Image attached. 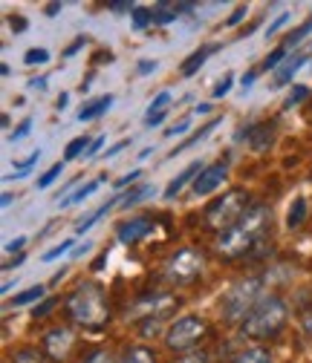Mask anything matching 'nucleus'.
<instances>
[{
    "label": "nucleus",
    "mask_w": 312,
    "mask_h": 363,
    "mask_svg": "<svg viewBox=\"0 0 312 363\" xmlns=\"http://www.w3.org/2000/svg\"><path fill=\"white\" fill-rule=\"evenodd\" d=\"M269 219H272L269 208H266V205H252L237 225H232V228H226L217 237V251L222 257H229V259L243 257L266 234V228H269Z\"/></svg>",
    "instance_id": "f257e3e1"
},
{
    "label": "nucleus",
    "mask_w": 312,
    "mask_h": 363,
    "mask_svg": "<svg viewBox=\"0 0 312 363\" xmlns=\"http://www.w3.org/2000/svg\"><path fill=\"white\" fill-rule=\"evenodd\" d=\"M286 303L281 297H263L252 314L240 323V335L249 340H266V337H275L284 326H286Z\"/></svg>",
    "instance_id": "f03ea898"
},
{
    "label": "nucleus",
    "mask_w": 312,
    "mask_h": 363,
    "mask_svg": "<svg viewBox=\"0 0 312 363\" xmlns=\"http://www.w3.org/2000/svg\"><path fill=\"white\" fill-rule=\"evenodd\" d=\"M67 314L84 329L99 332L107 323V303H104V291L96 283H84L78 286L70 300H67Z\"/></svg>",
    "instance_id": "7ed1b4c3"
},
{
    "label": "nucleus",
    "mask_w": 312,
    "mask_h": 363,
    "mask_svg": "<svg viewBox=\"0 0 312 363\" xmlns=\"http://www.w3.org/2000/svg\"><path fill=\"white\" fill-rule=\"evenodd\" d=\"M249 208H252V205H249V194L232 191V194H226L222 199H217V202L205 211V225H208V228H217V231L222 234L226 228H232V225H237Z\"/></svg>",
    "instance_id": "20e7f679"
},
{
    "label": "nucleus",
    "mask_w": 312,
    "mask_h": 363,
    "mask_svg": "<svg viewBox=\"0 0 312 363\" xmlns=\"http://www.w3.org/2000/svg\"><path fill=\"white\" fill-rule=\"evenodd\" d=\"M260 286H263L260 277H249V280H243L226 291V297H222V314H226V320H240V317L246 320L252 314V308L263 300Z\"/></svg>",
    "instance_id": "39448f33"
},
{
    "label": "nucleus",
    "mask_w": 312,
    "mask_h": 363,
    "mask_svg": "<svg viewBox=\"0 0 312 363\" xmlns=\"http://www.w3.org/2000/svg\"><path fill=\"white\" fill-rule=\"evenodd\" d=\"M203 254H197L194 248H180L165 265V277L176 286H185V283H194L200 274H203Z\"/></svg>",
    "instance_id": "423d86ee"
},
{
    "label": "nucleus",
    "mask_w": 312,
    "mask_h": 363,
    "mask_svg": "<svg viewBox=\"0 0 312 363\" xmlns=\"http://www.w3.org/2000/svg\"><path fill=\"white\" fill-rule=\"evenodd\" d=\"M205 335V323L200 317H180V320H173L168 335H165V346L171 352H185L191 346H197Z\"/></svg>",
    "instance_id": "0eeeda50"
},
{
    "label": "nucleus",
    "mask_w": 312,
    "mask_h": 363,
    "mask_svg": "<svg viewBox=\"0 0 312 363\" xmlns=\"http://www.w3.org/2000/svg\"><path fill=\"white\" fill-rule=\"evenodd\" d=\"M226 176H229V170H226V164H211V167H205L197 179H194V185H191V191H194V196H208V194H214L222 182H226Z\"/></svg>",
    "instance_id": "6e6552de"
},
{
    "label": "nucleus",
    "mask_w": 312,
    "mask_h": 363,
    "mask_svg": "<svg viewBox=\"0 0 312 363\" xmlns=\"http://www.w3.org/2000/svg\"><path fill=\"white\" fill-rule=\"evenodd\" d=\"M151 231H154V222H151L148 216H136V219L122 222L119 231H116V237H119L122 245H133V242H139L142 237H148Z\"/></svg>",
    "instance_id": "1a4fd4ad"
},
{
    "label": "nucleus",
    "mask_w": 312,
    "mask_h": 363,
    "mask_svg": "<svg viewBox=\"0 0 312 363\" xmlns=\"http://www.w3.org/2000/svg\"><path fill=\"white\" fill-rule=\"evenodd\" d=\"M240 139H246L254 153H263L275 145V124H252L246 133H240Z\"/></svg>",
    "instance_id": "9d476101"
},
{
    "label": "nucleus",
    "mask_w": 312,
    "mask_h": 363,
    "mask_svg": "<svg viewBox=\"0 0 312 363\" xmlns=\"http://www.w3.org/2000/svg\"><path fill=\"white\" fill-rule=\"evenodd\" d=\"M43 349H47V354L53 360L67 357L70 349H72V332L70 329H53V332H47V337H43Z\"/></svg>",
    "instance_id": "9b49d317"
},
{
    "label": "nucleus",
    "mask_w": 312,
    "mask_h": 363,
    "mask_svg": "<svg viewBox=\"0 0 312 363\" xmlns=\"http://www.w3.org/2000/svg\"><path fill=\"white\" fill-rule=\"evenodd\" d=\"M303 61H306V55H292V58H286L284 64H281V69H275V78H272V89H281V86H286L295 75H298V69L303 67Z\"/></svg>",
    "instance_id": "f8f14e48"
},
{
    "label": "nucleus",
    "mask_w": 312,
    "mask_h": 363,
    "mask_svg": "<svg viewBox=\"0 0 312 363\" xmlns=\"http://www.w3.org/2000/svg\"><path fill=\"white\" fill-rule=\"evenodd\" d=\"M203 170H205V167H203V162H191V164H188V167H185V170H183L180 176H176V179L171 182L168 188H165V199H176V194H180V191H183V188L188 185L191 179H197V176H200Z\"/></svg>",
    "instance_id": "ddd939ff"
},
{
    "label": "nucleus",
    "mask_w": 312,
    "mask_h": 363,
    "mask_svg": "<svg viewBox=\"0 0 312 363\" xmlns=\"http://www.w3.org/2000/svg\"><path fill=\"white\" fill-rule=\"evenodd\" d=\"M110 104H113V96H102V99L90 101L87 107H81L78 121H93V118H99L102 113H107V110H110Z\"/></svg>",
    "instance_id": "4468645a"
},
{
    "label": "nucleus",
    "mask_w": 312,
    "mask_h": 363,
    "mask_svg": "<svg viewBox=\"0 0 312 363\" xmlns=\"http://www.w3.org/2000/svg\"><path fill=\"white\" fill-rule=\"evenodd\" d=\"M116 205H122V199H119V196H113V199H110V202H104V205H102L99 211H93L90 216H87V219H81V222L75 225V231H78V234H84V231H90V228H93V225H96V222H99V219H102V216H104L107 211H113Z\"/></svg>",
    "instance_id": "2eb2a0df"
},
{
    "label": "nucleus",
    "mask_w": 312,
    "mask_h": 363,
    "mask_svg": "<svg viewBox=\"0 0 312 363\" xmlns=\"http://www.w3.org/2000/svg\"><path fill=\"white\" fill-rule=\"evenodd\" d=\"M303 219H306V199H303V196H298V199L289 205V211H286V228H289V231L301 228Z\"/></svg>",
    "instance_id": "dca6fc26"
},
{
    "label": "nucleus",
    "mask_w": 312,
    "mask_h": 363,
    "mask_svg": "<svg viewBox=\"0 0 312 363\" xmlns=\"http://www.w3.org/2000/svg\"><path fill=\"white\" fill-rule=\"evenodd\" d=\"M211 52H217V43H211V47H203V50H197L185 64H183V75H194L203 64H205V58L211 55Z\"/></svg>",
    "instance_id": "f3484780"
},
{
    "label": "nucleus",
    "mask_w": 312,
    "mask_h": 363,
    "mask_svg": "<svg viewBox=\"0 0 312 363\" xmlns=\"http://www.w3.org/2000/svg\"><path fill=\"white\" fill-rule=\"evenodd\" d=\"M119 363H156V354L145 346H130Z\"/></svg>",
    "instance_id": "a211bd4d"
},
{
    "label": "nucleus",
    "mask_w": 312,
    "mask_h": 363,
    "mask_svg": "<svg viewBox=\"0 0 312 363\" xmlns=\"http://www.w3.org/2000/svg\"><path fill=\"white\" fill-rule=\"evenodd\" d=\"M237 363H272V352L263 346H252L237 354Z\"/></svg>",
    "instance_id": "6ab92c4d"
},
{
    "label": "nucleus",
    "mask_w": 312,
    "mask_h": 363,
    "mask_svg": "<svg viewBox=\"0 0 312 363\" xmlns=\"http://www.w3.org/2000/svg\"><path fill=\"white\" fill-rule=\"evenodd\" d=\"M217 124H220V118H214V121L203 124V127H200L197 133H191V135H188V142H185V145H180V147H176V150H173L171 156H176V153H183V150H188L191 145H200V142L205 139V135H211V133H214V127H217Z\"/></svg>",
    "instance_id": "aec40b11"
},
{
    "label": "nucleus",
    "mask_w": 312,
    "mask_h": 363,
    "mask_svg": "<svg viewBox=\"0 0 312 363\" xmlns=\"http://www.w3.org/2000/svg\"><path fill=\"white\" fill-rule=\"evenodd\" d=\"M99 191V179H93V182H87V185L84 188H78V191H72V196L70 199H64L61 202V208H70V205H78V202H84L87 196H90V194H96Z\"/></svg>",
    "instance_id": "412c9836"
},
{
    "label": "nucleus",
    "mask_w": 312,
    "mask_h": 363,
    "mask_svg": "<svg viewBox=\"0 0 312 363\" xmlns=\"http://www.w3.org/2000/svg\"><path fill=\"white\" fill-rule=\"evenodd\" d=\"M87 147H90V142H87V135H78V139H72V142L67 145L64 159H67V162H70V159H78L81 153H87Z\"/></svg>",
    "instance_id": "4be33fe9"
},
{
    "label": "nucleus",
    "mask_w": 312,
    "mask_h": 363,
    "mask_svg": "<svg viewBox=\"0 0 312 363\" xmlns=\"http://www.w3.org/2000/svg\"><path fill=\"white\" fill-rule=\"evenodd\" d=\"M284 61H286V47H278V50L269 52V58L263 61V69H266V72H269V69H281Z\"/></svg>",
    "instance_id": "5701e85b"
},
{
    "label": "nucleus",
    "mask_w": 312,
    "mask_h": 363,
    "mask_svg": "<svg viewBox=\"0 0 312 363\" xmlns=\"http://www.w3.org/2000/svg\"><path fill=\"white\" fill-rule=\"evenodd\" d=\"M43 291H47V289H43V286H32L29 291L18 294V297L12 300V306H26V303H35V300H41V297H43Z\"/></svg>",
    "instance_id": "b1692460"
},
{
    "label": "nucleus",
    "mask_w": 312,
    "mask_h": 363,
    "mask_svg": "<svg viewBox=\"0 0 312 363\" xmlns=\"http://www.w3.org/2000/svg\"><path fill=\"white\" fill-rule=\"evenodd\" d=\"M309 32H312V18H309L306 23H301L295 32H289V38H286V43H284V47H286V50H289V47H295V43H301V40H303Z\"/></svg>",
    "instance_id": "393cba45"
},
{
    "label": "nucleus",
    "mask_w": 312,
    "mask_h": 363,
    "mask_svg": "<svg viewBox=\"0 0 312 363\" xmlns=\"http://www.w3.org/2000/svg\"><path fill=\"white\" fill-rule=\"evenodd\" d=\"M151 191H154L151 185H142V188H133L130 194H124V199H122V205H124V208H130V205H136V202H142V199H145V196H148Z\"/></svg>",
    "instance_id": "a878e982"
},
{
    "label": "nucleus",
    "mask_w": 312,
    "mask_h": 363,
    "mask_svg": "<svg viewBox=\"0 0 312 363\" xmlns=\"http://www.w3.org/2000/svg\"><path fill=\"white\" fill-rule=\"evenodd\" d=\"M38 159H41V150H35V153H32L29 159H23V162H15V173H12V176H15V179L26 176V173H29V170L38 164Z\"/></svg>",
    "instance_id": "bb28decb"
},
{
    "label": "nucleus",
    "mask_w": 312,
    "mask_h": 363,
    "mask_svg": "<svg viewBox=\"0 0 312 363\" xmlns=\"http://www.w3.org/2000/svg\"><path fill=\"white\" fill-rule=\"evenodd\" d=\"M50 61V52L47 50H26V55H23V64L26 67H35V64H47Z\"/></svg>",
    "instance_id": "cd10ccee"
},
{
    "label": "nucleus",
    "mask_w": 312,
    "mask_h": 363,
    "mask_svg": "<svg viewBox=\"0 0 312 363\" xmlns=\"http://www.w3.org/2000/svg\"><path fill=\"white\" fill-rule=\"evenodd\" d=\"M61 173H64V164H61V162H58V164H53L47 173H43V176L38 179V188H50V185H53V182H55Z\"/></svg>",
    "instance_id": "c85d7f7f"
},
{
    "label": "nucleus",
    "mask_w": 312,
    "mask_h": 363,
    "mask_svg": "<svg viewBox=\"0 0 312 363\" xmlns=\"http://www.w3.org/2000/svg\"><path fill=\"white\" fill-rule=\"evenodd\" d=\"M168 104H171V93L165 89V93H159L154 101H151V107H148V116H156V113H165L168 110Z\"/></svg>",
    "instance_id": "c756f323"
},
{
    "label": "nucleus",
    "mask_w": 312,
    "mask_h": 363,
    "mask_svg": "<svg viewBox=\"0 0 312 363\" xmlns=\"http://www.w3.org/2000/svg\"><path fill=\"white\" fill-rule=\"evenodd\" d=\"M72 248H75V240H64L61 245H55V248H50L47 254H43V259L53 262V259H58L61 254H67V251H72Z\"/></svg>",
    "instance_id": "7c9ffc66"
},
{
    "label": "nucleus",
    "mask_w": 312,
    "mask_h": 363,
    "mask_svg": "<svg viewBox=\"0 0 312 363\" xmlns=\"http://www.w3.org/2000/svg\"><path fill=\"white\" fill-rule=\"evenodd\" d=\"M148 23H154V9H136L133 12V26L136 29H145Z\"/></svg>",
    "instance_id": "2f4dec72"
},
{
    "label": "nucleus",
    "mask_w": 312,
    "mask_h": 363,
    "mask_svg": "<svg viewBox=\"0 0 312 363\" xmlns=\"http://www.w3.org/2000/svg\"><path fill=\"white\" fill-rule=\"evenodd\" d=\"M303 99H309V89H306V86H295V89H292V93H289V99H286V104H284V107L289 110V107L301 104Z\"/></svg>",
    "instance_id": "473e14b6"
},
{
    "label": "nucleus",
    "mask_w": 312,
    "mask_h": 363,
    "mask_svg": "<svg viewBox=\"0 0 312 363\" xmlns=\"http://www.w3.org/2000/svg\"><path fill=\"white\" fill-rule=\"evenodd\" d=\"M232 81H235V75H232V72H226V75H222V84H217V86H214V99H222V96H229V89H232Z\"/></svg>",
    "instance_id": "72a5a7b5"
},
{
    "label": "nucleus",
    "mask_w": 312,
    "mask_h": 363,
    "mask_svg": "<svg viewBox=\"0 0 312 363\" xmlns=\"http://www.w3.org/2000/svg\"><path fill=\"white\" fill-rule=\"evenodd\" d=\"M12 363H41V354L32 352V349H23V352H18V354L12 357Z\"/></svg>",
    "instance_id": "f704fd0d"
},
{
    "label": "nucleus",
    "mask_w": 312,
    "mask_h": 363,
    "mask_svg": "<svg viewBox=\"0 0 312 363\" xmlns=\"http://www.w3.org/2000/svg\"><path fill=\"white\" fill-rule=\"evenodd\" d=\"M29 130H32V118H23V121L18 124V130L9 135V142H21L23 135H29Z\"/></svg>",
    "instance_id": "c9c22d12"
},
{
    "label": "nucleus",
    "mask_w": 312,
    "mask_h": 363,
    "mask_svg": "<svg viewBox=\"0 0 312 363\" xmlns=\"http://www.w3.org/2000/svg\"><path fill=\"white\" fill-rule=\"evenodd\" d=\"M107 9H113V12H136V6H133L130 0H113V4H107Z\"/></svg>",
    "instance_id": "e433bc0d"
},
{
    "label": "nucleus",
    "mask_w": 312,
    "mask_h": 363,
    "mask_svg": "<svg viewBox=\"0 0 312 363\" xmlns=\"http://www.w3.org/2000/svg\"><path fill=\"white\" fill-rule=\"evenodd\" d=\"M246 12H249V6H237L232 15H229V21H226V26H237L243 18H246Z\"/></svg>",
    "instance_id": "4c0bfd02"
},
{
    "label": "nucleus",
    "mask_w": 312,
    "mask_h": 363,
    "mask_svg": "<svg viewBox=\"0 0 312 363\" xmlns=\"http://www.w3.org/2000/svg\"><path fill=\"white\" fill-rule=\"evenodd\" d=\"M142 176V170H130L127 176H122V179H116V188H124V185H130V182H136Z\"/></svg>",
    "instance_id": "58836bf2"
},
{
    "label": "nucleus",
    "mask_w": 312,
    "mask_h": 363,
    "mask_svg": "<svg viewBox=\"0 0 312 363\" xmlns=\"http://www.w3.org/2000/svg\"><path fill=\"white\" fill-rule=\"evenodd\" d=\"M188 124H191V121H188V118H183L176 127H168V130H165V135H183V133H188Z\"/></svg>",
    "instance_id": "ea45409f"
},
{
    "label": "nucleus",
    "mask_w": 312,
    "mask_h": 363,
    "mask_svg": "<svg viewBox=\"0 0 312 363\" xmlns=\"http://www.w3.org/2000/svg\"><path fill=\"white\" fill-rule=\"evenodd\" d=\"M26 245V237H15V240H9L4 248H6V254H15V251H21Z\"/></svg>",
    "instance_id": "a19ab883"
},
{
    "label": "nucleus",
    "mask_w": 312,
    "mask_h": 363,
    "mask_svg": "<svg viewBox=\"0 0 312 363\" xmlns=\"http://www.w3.org/2000/svg\"><path fill=\"white\" fill-rule=\"evenodd\" d=\"M180 363H208V354H205V352H191V354H185Z\"/></svg>",
    "instance_id": "79ce46f5"
},
{
    "label": "nucleus",
    "mask_w": 312,
    "mask_h": 363,
    "mask_svg": "<svg viewBox=\"0 0 312 363\" xmlns=\"http://www.w3.org/2000/svg\"><path fill=\"white\" fill-rule=\"evenodd\" d=\"M102 145H104V135H99V139H93V142H90V147H87V153H84V156H87V159H93V156H96V153L102 150Z\"/></svg>",
    "instance_id": "37998d69"
},
{
    "label": "nucleus",
    "mask_w": 312,
    "mask_h": 363,
    "mask_svg": "<svg viewBox=\"0 0 312 363\" xmlns=\"http://www.w3.org/2000/svg\"><path fill=\"white\" fill-rule=\"evenodd\" d=\"M84 363H110V354L107 352H93L90 357H84Z\"/></svg>",
    "instance_id": "c03bdc74"
},
{
    "label": "nucleus",
    "mask_w": 312,
    "mask_h": 363,
    "mask_svg": "<svg viewBox=\"0 0 312 363\" xmlns=\"http://www.w3.org/2000/svg\"><path fill=\"white\" fill-rule=\"evenodd\" d=\"M53 306H55V300L50 297L47 303H41V306H35V311H32V314H35V317H43V314H50V308H53Z\"/></svg>",
    "instance_id": "a18cd8bd"
},
{
    "label": "nucleus",
    "mask_w": 312,
    "mask_h": 363,
    "mask_svg": "<svg viewBox=\"0 0 312 363\" xmlns=\"http://www.w3.org/2000/svg\"><path fill=\"white\" fill-rule=\"evenodd\" d=\"M286 21H289V15H281L275 23H269V29H266V38H272V35H275V32H278V29H281Z\"/></svg>",
    "instance_id": "49530a36"
},
{
    "label": "nucleus",
    "mask_w": 312,
    "mask_h": 363,
    "mask_svg": "<svg viewBox=\"0 0 312 363\" xmlns=\"http://www.w3.org/2000/svg\"><path fill=\"white\" fill-rule=\"evenodd\" d=\"M127 145H130V142H127V139H122V142H116V145H113V147H110V150H107V159H110V156H116V153H122V150H124V147H127Z\"/></svg>",
    "instance_id": "de8ad7c7"
},
{
    "label": "nucleus",
    "mask_w": 312,
    "mask_h": 363,
    "mask_svg": "<svg viewBox=\"0 0 312 363\" xmlns=\"http://www.w3.org/2000/svg\"><path fill=\"white\" fill-rule=\"evenodd\" d=\"M29 86H35V89H47V78H32Z\"/></svg>",
    "instance_id": "09e8293b"
},
{
    "label": "nucleus",
    "mask_w": 312,
    "mask_h": 363,
    "mask_svg": "<svg viewBox=\"0 0 312 363\" xmlns=\"http://www.w3.org/2000/svg\"><path fill=\"white\" fill-rule=\"evenodd\" d=\"M9 26L12 29H26V21L23 18H9Z\"/></svg>",
    "instance_id": "8fccbe9b"
},
{
    "label": "nucleus",
    "mask_w": 312,
    "mask_h": 363,
    "mask_svg": "<svg viewBox=\"0 0 312 363\" xmlns=\"http://www.w3.org/2000/svg\"><path fill=\"white\" fill-rule=\"evenodd\" d=\"M254 75H257V72H246V75H243V81H240V84H243V86H246V89H249V86H252V84H254Z\"/></svg>",
    "instance_id": "3c124183"
},
{
    "label": "nucleus",
    "mask_w": 312,
    "mask_h": 363,
    "mask_svg": "<svg viewBox=\"0 0 312 363\" xmlns=\"http://www.w3.org/2000/svg\"><path fill=\"white\" fill-rule=\"evenodd\" d=\"M58 12H61V4H50V6H47V15H50V18H55Z\"/></svg>",
    "instance_id": "603ef678"
},
{
    "label": "nucleus",
    "mask_w": 312,
    "mask_h": 363,
    "mask_svg": "<svg viewBox=\"0 0 312 363\" xmlns=\"http://www.w3.org/2000/svg\"><path fill=\"white\" fill-rule=\"evenodd\" d=\"M194 113H197V116H200V113H211V104H197Z\"/></svg>",
    "instance_id": "864d4df0"
},
{
    "label": "nucleus",
    "mask_w": 312,
    "mask_h": 363,
    "mask_svg": "<svg viewBox=\"0 0 312 363\" xmlns=\"http://www.w3.org/2000/svg\"><path fill=\"white\" fill-rule=\"evenodd\" d=\"M151 69H156V64H148V61L139 64V72H151Z\"/></svg>",
    "instance_id": "5fc2aeb1"
},
{
    "label": "nucleus",
    "mask_w": 312,
    "mask_h": 363,
    "mask_svg": "<svg viewBox=\"0 0 312 363\" xmlns=\"http://www.w3.org/2000/svg\"><path fill=\"white\" fill-rule=\"evenodd\" d=\"M67 99H70V96H67V93H61V99H58V110H64V107H67Z\"/></svg>",
    "instance_id": "6e6d98bb"
},
{
    "label": "nucleus",
    "mask_w": 312,
    "mask_h": 363,
    "mask_svg": "<svg viewBox=\"0 0 312 363\" xmlns=\"http://www.w3.org/2000/svg\"><path fill=\"white\" fill-rule=\"evenodd\" d=\"M0 202H4V208H9L12 205V194H4V199H0Z\"/></svg>",
    "instance_id": "4d7b16f0"
},
{
    "label": "nucleus",
    "mask_w": 312,
    "mask_h": 363,
    "mask_svg": "<svg viewBox=\"0 0 312 363\" xmlns=\"http://www.w3.org/2000/svg\"><path fill=\"white\" fill-rule=\"evenodd\" d=\"M12 289H15V283H12V280H6V283H4V294H9Z\"/></svg>",
    "instance_id": "13d9d810"
}]
</instances>
